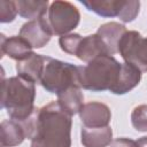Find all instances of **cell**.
Listing matches in <instances>:
<instances>
[{
    "mask_svg": "<svg viewBox=\"0 0 147 147\" xmlns=\"http://www.w3.org/2000/svg\"><path fill=\"white\" fill-rule=\"evenodd\" d=\"M126 1H83L88 9L101 16H119Z\"/></svg>",
    "mask_w": 147,
    "mask_h": 147,
    "instance_id": "obj_17",
    "label": "cell"
},
{
    "mask_svg": "<svg viewBox=\"0 0 147 147\" xmlns=\"http://www.w3.org/2000/svg\"><path fill=\"white\" fill-rule=\"evenodd\" d=\"M25 130L23 125L18 124L15 119L3 121L1 123V146L11 147L18 145L25 138Z\"/></svg>",
    "mask_w": 147,
    "mask_h": 147,
    "instance_id": "obj_15",
    "label": "cell"
},
{
    "mask_svg": "<svg viewBox=\"0 0 147 147\" xmlns=\"http://www.w3.org/2000/svg\"><path fill=\"white\" fill-rule=\"evenodd\" d=\"M2 53H7L10 57L23 61L31 56V45L22 37H11L8 39L2 38Z\"/></svg>",
    "mask_w": 147,
    "mask_h": 147,
    "instance_id": "obj_13",
    "label": "cell"
},
{
    "mask_svg": "<svg viewBox=\"0 0 147 147\" xmlns=\"http://www.w3.org/2000/svg\"><path fill=\"white\" fill-rule=\"evenodd\" d=\"M17 13L15 1H0V16L1 22L13 21Z\"/></svg>",
    "mask_w": 147,
    "mask_h": 147,
    "instance_id": "obj_20",
    "label": "cell"
},
{
    "mask_svg": "<svg viewBox=\"0 0 147 147\" xmlns=\"http://www.w3.org/2000/svg\"><path fill=\"white\" fill-rule=\"evenodd\" d=\"M113 147H138V144L133 140L127 139H116L113 144Z\"/></svg>",
    "mask_w": 147,
    "mask_h": 147,
    "instance_id": "obj_23",
    "label": "cell"
},
{
    "mask_svg": "<svg viewBox=\"0 0 147 147\" xmlns=\"http://www.w3.org/2000/svg\"><path fill=\"white\" fill-rule=\"evenodd\" d=\"M17 13L26 18H39L47 11L48 1H15Z\"/></svg>",
    "mask_w": 147,
    "mask_h": 147,
    "instance_id": "obj_18",
    "label": "cell"
},
{
    "mask_svg": "<svg viewBox=\"0 0 147 147\" xmlns=\"http://www.w3.org/2000/svg\"><path fill=\"white\" fill-rule=\"evenodd\" d=\"M82 37L79 34H69V36H63L60 38V45L61 48L70 54H75L76 48L80 41Z\"/></svg>",
    "mask_w": 147,
    "mask_h": 147,
    "instance_id": "obj_22",
    "label": "cell"
},
{
    "mask_svg": "<svg viewBox=\"0 0 147 147\" xmlns=\"http://www.w3.org/2000/svg\"><path fill=\"white\" fill-rule=\"evenodd\" d=\"M108 54L109 53L106 45L98 34L82 38L75 52V55H77L80 60L86 62L92 61L100 55H108Z\"/></svg>",
    "mask_w": 147,
    "mask_h": 147,
    "instance_id": "obj_9",
    "label": "cell"
},
{
    "mask_svg": "<svg viewBox=\"0 0 147 147\" xmlns=\"http://www.w3.org/2000/svg\"><path fill=\"white\" fill-rule=\"evenodd\" d=\"M84 96L79 91V87H70L67 91L59 94L60 106L70 115L80 111L83 107Z\"/></svg>",
    "mask_w": 147,
    "mask_h": 147,
    "instance_id": "obj_16",
    "label": "cell"
},
{
    "mask_svg": "<svg viewBox=\"0 0 147 147\" xmlns=\"http://www.w3.org/2000/svg\"><path fill=\"white\" fill-rule=\"evenodd\" d=\"M111 130L103 127H84L82 131V142L86 147H105L110 142Z\"/></svg>",
    "mask_w": 147,
    "mask_h": 147,
    "instance_id": "obj_14",
    "label": "cell"
},
{
    "mask_svg": "<svg viewBox=\"0 0 147 147\" xmlns=\"http://www.w3.org/2000/svg\"><path fill=\"white\" fill-rule=\"evenodd\" d=\"M33 82L18 76L3 82L2 107L15 121H25L33 111Z\"/></svg>",
    "mask_w": 147,
    "mask_h": 147,
    "instance_id": "obj_2",
    "label": "cell"
},
{
    "mask_svg": "<svg viewBox=\"0 0 147 147\" xmlns=\"http://www.w3.org/2000/svg\"><path fill=\"white\" fill-rule=\"evenodd\" d=\"M140 80V70L130 63L122 64L121 72L116 85L111 88L113 93L123 94L133 88Z\"/></svg>",
    "mask_w": 147,
    "mask_h": 147,
    "instance_id": "obj_11",
    "label": "cell"
},
{
    "mask_svg": "<svg viewBox=\"0 0 147 147\" xmlns=\"http://www.w3.org/2000/svg\"><path fill=\"white\" fill-rule=\"evenodd\" d=\"M80 117L86 127H103L107 126L110 119V113L107 106L98 102H92L82 107Z\"/></svg>",
    "mask_w": 147,
    "mask_h": 147,
    "instance_id": "obj_8",
    "label": "cell"
},
{
    "mask_svg": "<svg viewBox=\"0 0 147 147\" xmlns=\"http://www.w3.org/2000/svg\"><path fill=\"white\" fill-rule=\"evenodd\" d=\"M52 31L44 16L25 23L20 32V37L24 38L32 47H42L51 38Z\"/></svg>",
    "mask_w": 147,
    "mask_h": 147,
    "instance_id": "obj_7",
    "label": "cell"
},
{
    "mask_svg": "<svg viewBox=\"0 0 147 147\" xmlns=\"http://www.w3.org/2000/svg\"><path fill=\"white\" fill-rule=\"evenodd\" d=\"M139 7H140L139 1H126L119 15V18L124 22H130L134 20L137 14L139 13Z\"/></svg>",
    "mask_w": 147,
    "mask_h": 147,
    "instance_id": "obj_21",
    "label": "cell"
},
{
    "mask_svg": "<svg viewBox=\"0 0 147 147\" xmlns=\"http://www.w3.org/2000/svg\"><path fill=\"white\" fill-rule=\"evenodd\" d=\"M70 117L59 102L34 109L23 126L25 136L32 139V147H70Z\"/></svg>",
    "mask_w": 147,
    "mask_h": 147,
    "instance_id": "obj_1",
    "label": "cell"
},
{
    "mask_svg": "<svg viewBox=\"0 0 147 147\" xmlns=\"http://www.w3.org/2000/svg\"><path fill=\"white\" fill-rule=\"evenodd\" d=\"M122 64L113 56L100 55L92 60L88 65L79 67L80 86L92 91L110 90L116 85Z\"/></svg>",
    "mask_w": 147,
    "mask_h": 147,
    "instance_id": "obj_3",
    "label": "cell"
},
{
    "mask_svg": "<svg viewBox=\"0 0 147 147\" xmlns=\"http://www.w3.org/2000/svg\"><path fill=\"white\" fill-rule=\"evenodd\" d=\"M133 126L139 131H147V106H139L132 113Z\"/></svg>",
    "mask_w": 147,
    "mask_h": 147,
    "instance_id": "obj_19",
    "label": "cell"
},
{
    "mask_svg": "<svg viewBox=\"0 0 147 147\" xmlns=\"http://www.w3.org/2000/svg\"><path fill=\"white\" fill-rule=\"evenodd\" d=\"M125 32L126 30L124 25L113 22V23H107L100 26L98 31V36L101 38V40L106 45L108 53L114 54L118 52V42Z\"/></svg>",
    "mask_w": 147,
    "mask_h": 147,
    "instance_id": "obj_10",
    "label": "cell"
},
{
    "mask_svg": "<svg viewBox=\"0 0 147 147\" xmlns=\"http://www.w3.org/2000/svg\"><path fill=\"white\" fill-rule=\"evenodd\" d=\"M138 147H147V137H144L137 141Z\"/></svg>",
    "mask_w": 147,
    "mask_h": 147,
    "instance_id": "obj_24",
    "label": "cell"
},
{
    "mask_svg": "<svg viewBox=\"0 0 147 147\" xmlns=\"http://www.w3.org/2000/svg\"><path fill=\"white\" fill-rule=\"evenodd\" d=\"M53 34H62L75 29L79 22L77 8L67 1H54L44 15Z\"/></svg>",
    "mask_w": 147,
    "mask_h": 147,
    "instance_id": "obj_5",
    "label": "cell"
},
{
    "mask_svg": "<svg viewBox=\"0 0 147 147\" xmlns=\"http://www.w3.org/2000/svg\"><path fill=\"white\" fill-rule=\"evenodd\" d=\"M39 82L47 91L57 93V95L70 87H80L79 67L45 57Z\"/></svg>",
    "mask_w": 147,
    "mask_h": 147,
    "instance_id": "obj_4",
    "label": "cell"
},
{
    "mask_svg": "<svg viewBox=\"0 0 147 147\" xmlns=\"http://www.w3.org/2000/svg\"><path fill=\"white\" fill-rule=\"evenodd\" d=\"M118 52L126 63L147 71V38H141L136 31H126L118 42Z\"/></svg>",
    "mask_w": 147,
    "mask_h": 147,
    "instance_id": "obj_6",
    "label": "cell"
},
{
    "mask_svg": "<svg viewBox=\"0 0 147 147\" xmlns=\"http://www.w3.org/2000/svg\"><path fill=\"white\" fill-rule=\"evenodd\" d=\"M44 63H45L44 56H40L38 54H32L28 59L17 62L16 69L20 74V76L34 83L37 80H40Z\"/></svg>",
    "mask_w": 147,
    "mask_h": 147,
    "instance_id": "obj_12",
    "label": "cell"
}]
</instances>
